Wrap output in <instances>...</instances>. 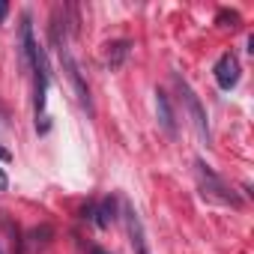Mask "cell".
<instances>
[{
	"mask_svg": "<svg viewBox=\"0 0 254 254\" xmlns=\"http://www.w3.org/2000/svg\"><path fill=\"white\" fill-rule=\"evenodd\" d=\"M197 168V183H200V194L206 197V200H212V203H221V206H239V197L233 194V189L209 168V165H203V162H197L194 165Z\"/></svg>",
	"mask_w": 254,
	"mask_h": 254,
	"instance_id": "cell-1",
	"label": "cell"
},
{
	"mask_svg": "<svg viewBox=\"0 0 254 254\" xmlns=\"http://www.w3.org/2000/svg\"><path fill=\"white\" fill-rule=\"evenodd\" d=\"M177 87H180V93H183L186 111H189V117H191V123H194V129H197L200 141H203V144H209V123H206V114H203V108H200V102H197L194 90H191L183 78H177Z\"/></svg>",
	"mask_w": 254,
	"mask_h": 254,
	"instance_id": "cell-2",
	"label": "cell"
},
{
	"mask_svg": "<svg viewBox=\"0 0 254 254\" xmlns=\"http://www.w3.org/2000/svg\"><path fill=\"white\" fill-rule=\"evenodd\" d=\"M215 81L221 90H233L239 84V60L233 54H221L215 63Z\"/></svg>",
	"mask_w": 254,
	"mask_h": 254,
	"instance_id": "cell-3",
	"label": "cell"
},
{
	"mask_svg": "<svg viewBox=\"0 0 254 254\" xmlns=\"http://www.w3.org/2000/svg\"><path fill=\"white\" fill-rule=\"evenodd\" d=\"M126 227H129V239H132L135 254H150V245H147V236H144V224H141V218H138V212L132 206H126Z\"/></svg>",
	"mask_w": 254,
	"mask_h": 254,
	"instance_id": "cell-4",
	"label": "cell"
},
{
	"mask_svg": "<svg viewBox=\"0 0 254 254\" xmlns=\"http://www.w3.org/2000/svg\"><path fill=\"white\" fill-rule=\"evenodd\" d=\"M156 117H159V126L165 129L168 138H177V120H174V108H171V99L168 93L156 90Z\"/></svg>",
	"mask_w": 254,
	"mask_h": 254,
	"instance_id": "cell-5",
	"label": "cell"
},
{
	"mask_svg": "<svg viewBox=\"0 0 254 254\" xmlns=\"http://www.w3.org/2000/svg\"><path fill=\"white\" fill-rule=\"evenodd\" d=\"M126 57H129V42H126V39L108 45V66H111V69H120Z\"/></svg>",
	"mask_w": 254,
	"mask_h": 254,
	"instance_id": "cell-6",
	"label": "cell"
},
{
	"mask_svg": "<svg viewBox=\"0 0 254 254\" xmlns=\"http://www.w3.org/2000/svg\"><path fill=\"white\" fill-rule=\"evenodd\" d=\"M218 24H221V27H236V24H239V12L221 9V12H218Z\"/></svg>",
	"mask_w": 254,
	"mask_h": 254,
	"instance_id": "cell-7",
	"label": "cell"
},
{
	"mask_svg": "<svg viewBox=\"0 0 254 254\" xmlns=\"http://www.w3.org/2000/svg\"><path fill=\"white\" fill-rule=\"evenodd\" d=\"M6 186H9V180H6V174H3V168H0V191H6Z\"/></svg>",
	"mask_w": 254,
	"mask_h": 254,
	"instance_id": "cell-8",
	"label": "cell"
},
{
	"mask_svg": "<svg viewBox=\"0 0 254 254\" xmlns=\"http://www.w3.org/2000/svg\"><path fill=\"white\" fill-rule=\"evenodd\" d=\"M12 159V153L9 150H3V147H0V162H9Z\"/></svg>",
	"mask_w": 254,
	"mask_h": 254,
	"instance_id": "cell-9",
	"label": "cell"
},
{
	"mask_svg": "<svg viewBox=\"0 0 254 254\" xmlns=\"http://www.w3.org/2000/svg\"><path fill=\"white\" fill-rule=\"evenodd\" d=\"M6 12H9V6H6V3H0V24H3V18H6Z\"/></svg>",
	"mask_w": 254,
	"mask_h": 254,
	"instance_id": "cell-10",
	"label": "cell"
},
{
	"mask_svg": "<svg viewBox=\"0 0 254 254\" xmlns=\"http://www.w3.org/2000/svg\"><path fill=\"white\" fill-rule=\"evenodd\" d=\"M93 254H105V251H102V248H93Z\"/></svg>",
	"mask_w": 254,
	"mask_h": 254,
	"instance_id": "cell-11",
	"label": "cell"
},
{
	"mask_svg": "<svg viewBox=\"0 0 254 254\" xmlns=\"http://www.w3.org/2000/svg\"><path fill=\"white\" fill-rule=\"evenodd\" d=\"M0 254H3V242H0Z\"/></svg>",
	"mask_w": 254,
	"mask_h": 254,
	"instance_id": "cell-12",
	"label": "cell"
}]
</instances>
